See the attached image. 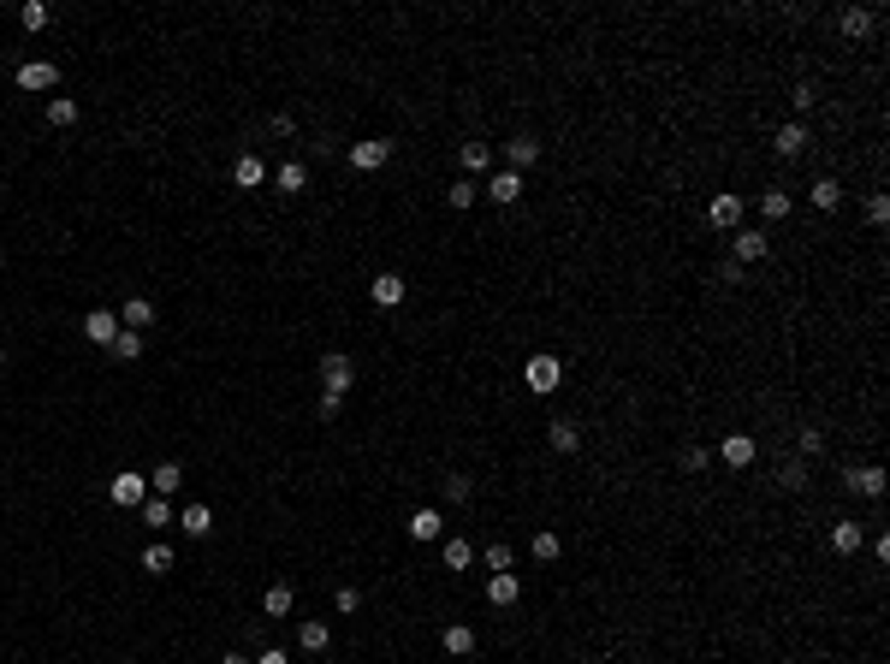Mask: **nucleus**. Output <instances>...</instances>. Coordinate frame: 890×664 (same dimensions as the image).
I'll return each mask as SVG.
<instances>
[{
    "mask_svg": "<svg viewBox=\"0 0 890 664\" xmlns=\"http://www.w3.org/2000/svg\"><path fill=\"white\" fill-rule=\"evenodd\" d=\"M522 380H529V391H534V398H546V391H558V386H564V362H558V356H529Z\"/></svg>",
    "mask_w": 890,
    "mask_h": 664,
    "instance_id": "obj_3",
    "label": "nucleus"
},
{
    "mask_svg": "<svg viewBox=\"0 0 890 664\" xmlns=\"http://www.w3.org/2000/svg\"><path fill=\"white\" fill-rule=\"evenodd\" d=\"M297 646H303V652H327V646H333V629L327 623H303L297 629Z\"/></svg>",
    "mask_w": 890,
    "mask_h": 664,
    "instance_id": "obj_32",
    "label": "nucleus"
},
{
    "mask_svg": "<svg viewBox=\"0 0 890 664\" xmlns=\"http://www.w3.org/2000/svg\"><path fill=\"white\" fill-rule=\"evenodd\" d=\"M107 351H113L119 362H137V356H143V332H125V327H119V338L107 344Z\"/></svg>",
    "mask_w": 890,
    "mask_h": 664,
    "instance_id": "obj_36",
    "label": "nucleus"
},
{
    "mask_svg": "<svg viewBox=\"0 0 890 664\" xmlns=\"http://www.w3.org/2000/svg\"><path fill=\"white\" fill-rule=\"evenodd\" d=\"M83 338H89V344H113L119 338V314L113 309H89L83 314Z\"/></svg>",
    "mask_w": 890,
    "mask_h": 664,
    "instance_id": "obj_11",
    "label": "nucleus"
},
{
    "mask_svg": "<svg viewBox=\"0 0 890 664\" xmlns=\"http://www.w3.org/2000/svg\"><path fill=\"white\" fill-rule=\"evenodd\" d=\"M771 149H778V160H795V155H808V125H801V119H790V125H778V131H771Z\"/></svg>",
    "mask_w": 890,
    "mask_h": 664,
    "instance_id": "obj_7",
    "label": "nucleus"
},
{
    "mask_svg": "<svg viewBox=\"0 0 890 664\" xmlns=\"http://www.w3.org/2000/svg\"><path fill=\"white\" fill-rule=\"evenodd\" d=\"M274 137H297V119L291 113H274Z\"/></svg>",
    "mask_w": 890,
    "mask_h": 664,
    "instance_id": "obj_49",
    "label": "nucleus"
},
{
    "mask_svg": "<svg viewBox=\"0 0 890 664\" xmlns=\"http://www.w3.org/2000/svg\"><path fill=\"white\" fill-rule=\"evenodd\" d=\"M19 24H24V30H48V24H54V6H48V0H24Z\"/></svg>",
    "mask_w": 890,
    "mask_h": 664,
    "instance_id": "obj_33",
    "label": "nucleus"
},
{
    "mask_svg": "<svg viewBox=\"0 0 890 664\" xmlns=\"http://www.w3.org/2000/svg\"><path fill=\"white\" fill-rule=\"evenodd\" d=\"M771 255V237L766 232H754V226H736L731 232V261L736 267H754V261H766Z\"/></svg>",
    "mask_w": 890,
    "mask_h": 664,
    "instance_id": "obj_2",
    "label": "nucleus"
},
{
    "mask_svg": "<svg viewBox=\"0 0 890 664\" xmlns=\"http://www.w3.org/2000/svg\"><path fill=\"white\" fill-rule=\"evenodd\" d=\"M742 214H748V202H742L736 190H718V196L707 202V226H712V232H736V226H742Z\"/></svg>",
    "mask_w": 890,
    "mask_h": 664,
    "instance_id": "obj_1",
    "label": "nucleus"
},
{
    "mask_svg": "<svg viewBox=\"0 0 890 664\" xmlns=\"http://www.w3.org/2000/svg\"><path fill=\"white\" fill-rule=\"evenodd\" d=\"M795 451H801V457H819V451H825V433H819V428H801V433H795Z\"/></svg>",
    "mask_w": 890,
    "mask_h": 664,
    "instance_id": "obj_42",
    "label": "nucleus"
},
{
    "mask_svg": "<svg viewBox=\"0 0 890 664\" xmlns=\"http://www.w3.org/2000/svg\"><path fill=\"white\" fill-rule=\"evenodd\" d=\"M790 208H795L790 190H760V214H766L771 226H778V220H790Z\"/></svg>",
    "mask_w": 890,
    "mask_h": 664,
    "instance_id": "obj_31",
    "label": "nucleus"
},
{
    "mask_svg": "<svg viewBox=\"0 0 890 664\" xmlns=\"http://www.w3.org/2000/svg\"><path fill=\"white\" fill-rule=\"evenodd\" d=\"M778 487L801 492V487H808V463H801V457H795V463H784V469H778Z\"/></svg>",
    "mask_w": 890,
    "mask_h": 664,
    "instance_id": "obj_39",
    "label": "nucleus"
},
{
    "mask_svg": "<svg viewBox=\"0 0 890 664\" xmlns=\"http://www.w3.org/2000/svg\"><path fill=\"white\" fill-rule=\"evenodd\" d=\"M143 528H173V505L149 492V498H143Z\"/></svg>",
    "mask_w": 890,
    "mask_h": 664,
    "instance_id": "obj_34",
    "label": "nucleus"
},
{
    "mask_svg": "<svg viewBox=\"0 0 890 664\" xmlns=\"http://www.w3.org/2000/svg\"><path fill=\"white\" fill-rule=\"evenodd\" d=\"M718 285H742V267H736V261H718Z\"/></svg>",
    "mask_w": 890,
    "mask_h": 664,
    "instance_id": "obj_47",
    "label": "nucleus"
},
{
    "mask_svg": "<svg viewBox=\"0 0 890 664\" xmlns=\"http://www.w3.org/2000/svg\"><path fill=\"white\" fill-rule=\"evenodd\" d=\"M119 327L125 332H149L155 327V303H149V297H125V303H119Z\"/></svg>",
    "mask_w": 890,
    "mask_h": 664,
    "instance_id": "obj_9",
    "label": "nucleus"
},
{
    "mask_svg": "<svg viewBox=\"0 0 890 664\" xmlns=\"http://www.w3.org/2000/svg\"><path fill=\"white\" fill-rule=\"evenodd\" d=\"M677 463H683V475H700V469H707V463H712V457H707V451H700V445H689V451H683V457H677Z\"/></svg>",
    "mask_w": 890,
    "mask_h": 664,
    "instance_id": "obj_43",
    "label": "nucleus"
},
{
    "mask_svg": "<svg viewBox=\"0 0 890 664\" xmlns=\"http://www.w3.org/2000/svg\"><path fill=\"white\" fill-rule=\"evenodd\" d=\"M410 540H422V546L445 540V516H439L434 505H428V510H415V516H410Z\"/></svg>",
    "mask_w": 890,
    "mask_h": 664,
    "instance_id": "obj_12",
    "label": "nucleus"
},
{
    "mask_svg": "<svg viewBox=\"0 0 890 664\" xmlns=\"http://www.w3.org/2000/svg\"><path fill=\"white\" fill-rule=\"evenodd\" d=\"M143 575H173V546H149L143 552Z\"/></svg>",
    "mask_w": 890,
    "mask_h": 664,
    "instance_id": "obj_37",
    "label": "nucleus"
},
{
    "mask_svg": "<svg viewBox=\"0 0 890 664\" xmlns=\"http://www.w3.org/2000/svg\"><path fill=\"white\" fill-rule=\"evenodd\" d=\"M404 291H410V285H404L398 274H375V285H368L375 309H398V303H404Z\"/></svg>",
    "mask_w": 890,
    "mask_h": 664,
    "instance_id": "obj_17",
    "label": "nucleus"
},
{
    "mask_svg": "<svg viewBox=\"0 0 890 664\" xmlns=\"http://www.w3.org/2000/svg\"><path fill=\"white\" fill-rule=\"evenodd\" d=\"M469 564H475V546L452 534V540H445V569H469Z\"/></svg>",
    "mask_w": 890,
    "mask_h": 664,
    "instance_id": "obj_38",
    "label": "nucleus"
},
{
    "mask_svg": "<svg viewBox=\"0 0 890 664\" xmlns=\"http://www.w3.org/2000/svg\"><path fill=\"white\" fill-rule=\"evenodd\" d=\"M445 498H452V505H469L475 481H469V475H445Z\"/></svg>",
    "mask_w": 890,
    "mask_h": 664,
    "instance_id": "obj_40",
    "label": "nucleus"
},
{
    "mask_svg": "<svg viewBox=\"0 0 890 664\" xmlns=\"http://www.w3.org/2000/svg\"><path fill=\"white\" fill-rule=\"evenodd\" d=\"M522 599V575L505 569V575H487V606H516Z\"/></svg>",
    "mask_w": 890,
    "mask_h": 664,
    "instance_id": "obj_14",
    "label": "nucleus"
},
{
    "mask_svg": "<svg viewBox=\"0 0 890 664\" xmlns=\"http://www.w3.org/2000/svg\"><path fill=\"white\" fill-rule=\"evenodd\" d=\"M338 410H344V398H333V391H321V421H338Z\"/></svg>",
    "mask_w": 890,
    "mask_h": 664,
    "instance_id": "obj_46",
    "label": "nucleus"
},
{
    "mask_svg": "<svg viewBox=\"0 0 890 664\" xmlns=\"http://www.w3.org/2000/svg\"><path fill=\"white\" fill-rule=\"evenodd\" d=\"M54 83H59L54 59H24L19 66V89H30V96H54Z\"/></svg>",
    "mask_w": 890,
    "mask_h": 664,
    "instance_id": "obj_5",
    "label": "nucleus"
},
{
    "mask_svg": "<svg viewBox=\"0 0 890 664\" xmlns=\"http://www.w3.org/2000/svg\"><path fill=\"white\" fill-rule=\"evenodd\" d=\"M333 606H338V611H344V617H351V611H356V606H362V593H356V587H338V593H333Z\"/></svg>",
    "mask_w": 890,
    "mask_h": 664,
    "instance_id": "obj_44",
    "label": "nucleus"
},
{
    "mask_svg": "<svg viewBox=\"0 0 890 664\" xmlns=\"http://www.w3.org/2000/svg\"><path fill=\"white\" fill-rule=\"evenodd\" d=\"M546 445H553L558 457H570V451L582 445V428H576L570 415H558V421H546Z\"/></svg>",
    "mask_w": 890,
    "mask_h": 664,
    "instance_id": "obj_15",
    "label": "nucleus"
},
{
    "mask_svg": "<svg viewBox=\"0 0 890 664\" xmlns=\"http://www.w3.org/2000/svg\"><path fill=\"white\" fill-rule=\"evenodd\" d=\"M274 184L285 196H303V190H309V166H303V160H285V166L274 173Z\"/></svg>",
    "mask_w": 890,
    "mask_h": 664,
    "instance_id": "obj_22",
    "label": "nucleus"
},
{
    "mask_svg": "<svg viewBox=\"0 0 890 664\" xmlns=\"http://www.w3.org/2000/svg\"><path fill=\"white\" fill-rule=\"evenodd\" d=\"M487 196H493L499 208L522 202V173H493V178H487Z\"/></svg>",
    "mask_w": 890,
    "mask_h": 664,
    "instance_id": "obj_18",
    "label": "nucleus"
},
{
    "mask_svg": "<svg viewBox=\"0 0 890 664\" xmlns=\"http://www.w3.org/2000/svg\"><path fill=\"white\" fill-rule=\"evenodd\" d=\"M107 498L125 505V510H143V498H149V475H131V469L113 475V481H107Z\"/></svg>",
    "mask_w": 890,
    "mask_h": 664,
    "instance_id": "obj_6",
    "label": "nucleus"
},
{
    "mask_svg": "<svg viewBox=\"0 0 890 664\" xmlns=\"http://www.w3.org/2000/svg\"><path fill=\"white\" fill-rule=\"evenodd\" d=\"M529 558L534 564H558V558H564V540H558L553 528H540V534L529 540Z\"/></svg>",
    "mask_w": 890,
    "mask_h": 664,
    "instance_id": "obj_21",
    "label": "nucleus"
},
{
    "mask_svg": "<svg viewBox=\"0 0 890 664\" xmlns=\"http://www.w3.org/2000/svg\"><path fill=\"white\" fill-rule=\"evenodd\" d=\"M867 220H872V226H885V220H890V202H885V196H867Z\"/></svg>",
    "mask_w": 890,
    "mask_h": 664,
    "instance_id": "obj_45",
    "label": "nucleus"
},
{
    "mask_svg": "<svg viewBox=\"0 0 890 664\" xmlns=\"http://www.w3.org/2000/svg\"><path fill=\"white\" fill-rule=\"evenodd\" d=\"M291 606H297V593L285 582H274L267 593H261V611H267V617H291Z\"/></svg>",
    "mask_w": 890,
    "mask_h": 664,
    "instance_id": "obj_27",
    "label": "nucleus"
},
{
    "mask_svg": "<svg viewBox=\"0 0 890 664\" xmlns=\"http://www.w3.org/2000/svg\"><path fill=\"white\" fill-rule=\"evenodd\" d=\"M534 160H540V143H534V137H511V143H505V173H529Z\"/></svg>",
    "mask_w": 890,
    "mask_h": 664,
    "instance_id": "obj_16",
    "label": "nucleus"
},
{
    "mask_svg": "<svg viewBox=\"0 0 890 664\" xmlns=\"http://www.w3.org/2000/svg\"><path fill=\"white\" fill-rule=\"evenodd\" d=\"M481 564H487V569H493V575H505V569H516V552H511V546H505V540H493V546H487V552H481Z\"/></svg>",
    "mask_w": 890,
    "mask_h": 664,
    "instance_id": "obj_35",
    "label": "nucleus"
},
{
    "mask_svg": "<svg viewBox=\"0 0 890 664\" xmlns=\"http://www.w3.org/2000/svg\"><path fill=\"white\" fill-rule=\"evenodd\" d=\"M0 267H6V250H0Z\"/></svg>",
    "mask_w": 890,
    "mask_h": 664,
    "instance_id": "obj_52",
    "label": "nucleus"
},
{
    "mask_svg": "<svg viewBox=\"0 0 890 664\" xmlns=\"http://www.w3.org/2000/svg\"><path fill=\"white\" fill-rule=\"evenodd\" d=\"M48 125H54V131H72V125H78V101L72 96H48Z\"/></svg>",
    "mask_w": 890,
    "mask_h": 664,
    "instance_id": "obj_26",
    "label": "nucleus"
},
{
    "mask_svg": "<svg viewBox=\"0 0 890 664\" xmlns=\"http://www.w3.org/2000/svg\"><path fill=\"white\" fill-rule=\"evenodd\" d=\"M837 24H843V36H855V42L872 36V6H843V12H837Z\"/></svg>",
    "mask_w": 890,
    "mask_h": 664,
    "instance_id": "obj_23",
    "label": "nucleus"
},
{
    "mask_svg": "<svg viewBox=\"0 0 890 664\" xmlns=\"http://www.w3.org/2000/svg\"><path fill=\"white\" fill-rule=\"evenodd\" d=\"M790 101H795V113H813V101H819V96H813V89H808V83H801V89H795V96H790Z\"/></svg>",
    "mask_w": 890,
    "mask_h": 664,
    "instance_id": "obj_48",
    "label": "nucleus"
},
{
    "mask_svg": "<svg viewBox=\"0 0 890 664\" xmlns=\"http://www.w3.org/2000/svg\"><path fill=\"white\" fill-rule=\"evenodd\" d=\"M178 487H184V463H160V469L149 475V492H155V498H173Z\"/></svg>",
    "mask_w": 890,
    "mask_h": 664,
    "instance_id": "obj_20",
    "label": "nucleus"
},
{
    "mask_svg": "<svg viewBox=\"0 0 890 664\" xmlns=\"http://www.w3.org/2000/svg\"><path fill=\"white\" fill-rule=\"evenodd\" d=\"M439 646H445L452 659H469V652H475V629L469 623H452L445 635H439Z\"/></svg>",
    "mask_w": 890,
    "mask_h": 664,
    "instance_id": "obj_24",
    "label": "nucleus"
},
{
    "mask_svg": "<svg viewBox=\"0 0 890 664\" xmlns=\"http://www.w3.org/2000/svg\"><path fill=\"white\" fill-rule=\"evenodd\" d=\"M220 664H256V659H244V652H220Z\"/></svg>",
    "mask_w": 890,
    "mask_h": 664,
    "instance_id": "obj_51",
    "label": "nucleus"
},
{
    "mask_svg": "<svg viewBox=\"0 0 890 664\" xmlns=\"http://www.w3.org/2000/svg\"><path fill=\"white\" fill-rule=\"evenodd\" d=\"M861 540H867V534H861V522H837V528H831V546L843 552V558H855V552H861Z\"/></svg>",
    "mask_w": 890,
    "mask_h": 664,
    "instance_id": "obj_30",
    "label": "nucleus"
},
{
    "mask_svg": "<svg viewBox=\"0 0 890 664\" xmlns=\"http://www.w3.org/2000/svg\"><path fill=\"white\" fill-rule=\"evenodd\" d=\"M386 160H392V143H380V137L351 143V166H356V173H380Z\"/></svg>",
    "mask_w": 890,
    "mask_h": 664,
    "instance_id": "obj_8",
    "label": "nucleus"
},
{
    "mask_svg": "<svg viewBox=\"0 0 890 664\" xmlns=\"http://www.w3.org/2000/svg\"><path fill=\"white\" fill-rule=\"evenodd\" d=\"M457 160H463V173H469V178H481L487 166H493V149H487V143H463Z\"/></svg>",
    "mask_w": 890,
    "mask_h": 664,
    "instance_id": "obj_25",
    "label": "nucleus"
},
{
    "mask_svg": "<svg viewBox=\"0 0 890 664\" xmlns=\"http://www.w3.org/2000/svg\"><path fill=\"white\" fill-rule=\"evenodd\" d=\"M232 178L244 184V190H256L261 178H267V166H261V155H237V160H232Z\"/></svg>",
    "mask_w": 890,
    "mask_h": 664,
    "instance_id": "obj_28",
    "label": "nucleus"
},
{
    "mask_svg": "<svg viewBox=\"0 0 890 664\" xmlns=\"http://www.w3.org/2000/svg\"><path fill=\"white\" fill-rule=\"evenodd\" d=\"M754 457H760V445H754L748 433H731V439L718 445V463H724V469H748Z\"/></svg>",
    "mask_w": 890,
    "mask_h": 664,
    "instance_id": "obj_10",
    "label": "nucleus"
},
{
    "mask_svg": "<svg viewBox=\"0 0 890 664\" xmlns=\"http://www.w3.org/2000/svg\"><path fill=\"white\" fill-rule=\"evenodd\" d=\"M813 208H825V214H831V208H843V184H837V178H813Z\"/></svg>",
    "mask_w": 890,
    "mask_h": 664,
    "instance_id": "obj_29",
    "label": "nucleus"
},
{
    "mask_svg": "<svg viewBox=\"0 0 890 664\" xmlns=\"http://www.w3.org/2000/svg\"><path fill=\"white\" fill-rule=\"evenodd\" d=\"M173 522L184 528L190 540H208V534H214V510H208V505H184V510L173 516Z\"/></svg>",
    "mask_w": 890,
    "mask_h": 664,
    "instance_id": "obj_13",
    "label": "nucleus"
},
{
    "mask_svg": "<svg viewBox=\"0 0 890 664\" xmlns=\"http://www.w3.org/2000/svg\"><path fill=\"white\" fill-rule=\"evenodd\" d=\"M256 664H291V659H285V646H267V652H261Z\"/></svg>",
    "mask_w": 890,
    "mask_h": 664,
    "instance_id": "obj_50",
    "label": "nucleus"
},
{
    "mask_svg": "<svg viewBox=\"0 0 890 664\" xmlns=\"http://www.w3.org/2000/svg\"><path fill=\"white\" fill-rule=\"evenodd\" d=\"M321 386L333 391V398H344V391L356 386V368H351V356H344V351H327V356H321Z\"/></svg>",
    "mask_w": 890,
    "mask_h": 664,
    "instance_id": "obj_4",
    "label": "nucleus"
},
{
    "mask_svg": "<svg viewBox=\"0 0 890 664\" xmlns=\"http://www.w3.org/2000/svg\"><path fill=\"white\" fill-rule=\"evenodd\" d=\"M849 492H861V498H885V469H878V463L849 469Z\"/></svg>",
    "mask_w": 890,
    "mask_h": 664,
    "instance_id": "obj_19",
    "label": "nucleus"
},
{
    "mask_svg": "<svg viewBox=\"0 0 890 664\" xmlns=\"http://www.w3.org/2000/svg\"><path fill=\"white\" fill-rule=\"evenodd\" d=\"M475 190H481L475 178H457L452 190H445V202H452V208H475Z\"/></svg>",
    "mask_w": 890,
    "mask_h": 664,
    "instance_id": "obj_41",
    "label": "nucleus"
}]
</instances>
